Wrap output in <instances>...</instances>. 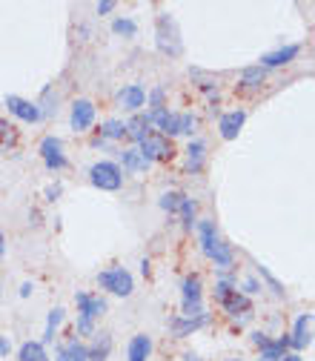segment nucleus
Instances as JSON below:
<instances>
[{"label": "nucleus", "mask_w": 315, "mask_h": 361, "mask_svg": "<svg viewBox=\"0 0 315 361\" xmlns=\"http://www.w3.org/2000/svg\"><path fill=\"white\" fill-rule=\"evenodd\" d=\"M75 301H78V332L89 335L95 330V321L106 312V301L95 298V296H86V293H78Z\"/></svg>", "instance_id": "f257e3e1"}, {"label": "nucleus", "mask_w": 315, "mask_h": 361, "mask_svg": "<svg viewBox=\"0 0 315 361\" xmlns=\"http://www.w3.org/2000/svg\"><path fill=\"white\" fill-rule=\"evenodd\" d=\"M89 181L104 192H115V189L124 186V170H120L115 161H98V163H92Z\"/></svg>", "instance_id": "f03ea898"}, {"label": "nucleus", "mask_w": 315, "mask_h": 361, "mask_svg": "<svg viewBox=\"0 0 315 361\" xmlns=\"http://www.w3.org/2000/svg\"><path fill=\"white\" fill-rule=\"evenodd\" d=\"M138 152L147 158L150 163L152 161H172V155H175V147H172V141H169L166 135H161V132H150L147 138H143L140 143H138Z\"/></svg>", "instance_id": "7ed1b4c3"}, {"label": "nucleus", "mask_w": 315, "mask_h": 361, "mask_svg": "<svg viewBox=\"0 0 315 361\" xmlns=\"http://www.w3.org/2000/svg\"><path fill=\"white\" fill-rule=\"evenodd\" d=\"M98 284L104 287V290H109V293H115V296H132V290H135V281H132V275L124 270V267H109V270H104L101 275H98Z\"/></svg>", "instance_id": "20e7f679"}, {"label": "nucleus", "mask_w": 315, "mask_h": 361, "mask_svg": "<svg viewBox=\"0 0 315 361\" xmlns=\"http://www.w3.org/2000/svg\"><path fill=\"white\" fill-rule=\"evenodd\" d=\"M201 127V120L192 115V112H169L163 127H161V135H195Z\"/></svg>", "instance_id": "39448f33"}, {"label": "nucleus", "mask_w": 315, "mask_h": 361, "mask_svg": "<svg viewBox=\"0 0 315 361\" xmlns=\"http://www.w3.org/2000/svg\"><path fill=\"white\" fill-rule=\"evenodd\" d=\"M158 46L166 55H181V38H178V26L169 15L158 17Z\"/></svg>", "instance_id": "423d86ee"}, {"label": "nucleus", "mask_w": 315, "mask_h": 361, "mask_svg": "<svg viewBox=\"0 0 315 361\" xmlns=\"http://www.w3.org/2000/svg\"><path fill=\"white\" fill-rule=\"evenodd\" d=\"M40 158L46 163V170H52V173H60L63 166H66V155H63V143L60 138H43L40 143Z\"/></svg>", "instance_id": "0eeeda50"}, {"label": "nucleus", "mask_w": 315, "mask_h": 361, "mask_svg": "<svg viewBox=\"0 0 315 361\" xmlns=\"http://www.w3.org/2000/svg\"><path fill=\"white\" fill-rule=\"evenodd\" d=\"M312 321H315L312 312H304V316H298L296 330H293V335H289V347L304 350V347L312 344Z\"/></svg>", "instance_id": "6e6552de"}, {"label": "nucleus", "mask_w": 315, "mask_h": 361, "mask_svg": "<svg viewBox=\"0 0 315 361\" xmlns=\"http://www.w3.org/2000/svg\"><path fill=\"white\" fill-rule=\"evenodd\" d=\"M244 120H247V112L244 109H232L227 115H221V120H218V129H221V138L224 141H235L241 127H244Z\"/></svg>", "instance_id": "1a4fd4ad"}, {"label": "nucleus", "mask_w": 315, "mask_h": 361, "mask_svg": "<svg viewBox=\"0 0 315 361\" xmlns=\"http://www.w3.org/2000/svg\"><path fill=\"white\" fill-rule=\"evenodd\" d=\"M6 106L12 115H17L20 120H26V124H35V120H40V109L38 104L26 101V98H17V95H9L6 98Z\"/></svg>", "instance_id": "9d476101"}, {"label": "nucleus", "mask_w": 315, "mask_h": 361, "mask_svg": "<svg viewBox=\"0 0 315 361\" xmlns=\"http://www.w3.org/2000/svg\"><path fill=\"white\" fill-rule=\"evenodd\" d=\"M92 124H95V104L92 101H75V106H72V129L86 132Z\"/></svg>", "instance_id": "9b49d317"}, {"label": "nucleus", "mask_w": 315, "mask_h": 361, "mask_svg": "<svg viewBox=\"0 0 315 361\" xmlns=\"http://www.w3.org/2000/svg\"><path fill=\"white\" fill-rule=\"evenodd\" d=\"M118 104L124 106V109H129V112H135V109H140L143 104H147V92H143L140 83H129V86L120 89Z\"/></svg>", "instance_id": "f8f14e48"}, {"label": "nucleus", "mask_w": 315, "mask_h": 361, "mask_svg": "<svg viewBox=\"0 0 315 361\" xmlns=\"http://www.w3.org/2000/svg\"><path fill=\"white\" fill-rule=\"evenodd\" d=\"M221 307L229 312V316H250L252 312V304H250V298L247 296H241L238 290H232L224 301H221Z\"/></svg>", "instance_id": "ddd939ff"}, {"label": "nucleus", "mask_w": 315, "mask_h": 361, "mask_svg": "<svg viewBox=\"0 0 315 361\" xmlns=\"http://www.w3.org/2000/svg\"><path fill=\"white\" fill-rule=\"evenodd\" d=\"M109 350H112V339L106 332H98V335H95V342H92V347H86V361H106Z\"/></svg>", "instance_id": "4468645a"}, {"label": "nucleus", "mask_w": 315, "mask_h": 361, "mask_svg": "<svg viewBox=\"0 0 315 361\" xmlns=\"http://www.w3.org/2000/svg\"><path fill=\"white\" fill-rule=\"evenodd\" d=\"M152 353V342H150V335H135V339L129 342V350H127V358L129 361H147Z\"/></svg>", "instance_id": "2eb2a0df"}, {"label": "nucleus", "mask_w": 315, "mask_h": 361, "mask_svg": "<svg viewBox=\"0 0 315 361\" xmlns=\"http://www.w3.org/2000/svg\"><path fill=\"white\" fill-rule=\"evenodd\" d=\"M17 147V127L0 118V155H9Z\"/></svg>", "instance_id": "dca6fc26"}, {"label": "nucleus", "mask_w": 315, "mask_h": 361, "mask_svg": "<svg viewBox=\"0 0 315 361\" xmlns=\"http://www.w3.org/2000/svg\"><path fill=\"white\" fill-rule=\"evenodd\" d=\"M120 163H124L127 173H147L150 170V161L143 158L138 150H124L120 152Z\"/></svg>", "instance_id": "f3484780"}, {"label": "nucleus", "mask_w": 315, "mask_h": 361, "mask_svg": "<svg viewBox=\"0 0 315 361\" xmlns=\"http://www.w3.org/2000/svg\"><path fill=\"white\" fill-rule=\"evenodd\" d=\"M286 347H289V335H284V339H278V342H266L261 347V358L258 361H281L286 355Z\"/></svg>", "instance_id": "a211bd4d"}, {"label": "nucleus", "mask_w": 315, "mask_h": 361, "mask_svg": "<svg viewBox=\"0 0 315 361\" xmlns=\"http://www.w3.org/2000/svg\"><path fill=\"white\" fill-rule=\"evenodd\" d=\"M298 52H301L298 46H284V49H278V52L264 55V58H261V66H264V69H266V66H284V63L293 61Z\"/></svg>", "instance_id": "6ab92c4d"}, {"label": "nucleus", "mask_w": 315, "mask_h": 361, "mask_svg": "<svg viewBox=\"0 0 315 361\" xmlns=\"http://www.w3.org/2000/svg\"><path fill=\"white\" fill-rule=\"evenodd\" d=\"M198 235H201V247H204V252L212 255V250L218 247V241H221V235H218L215 224H212V221H201V224H198Z\"/></svg>", "instance_id": "aec40b11"}, {"label": "nucleus", "mask_w": 315, "mask_h": 361, "mask_svg": "<svg viewBox=\"0 0 315 361\" xmlns=\"http://www.w3.org/2000/svg\"><path fill=\"white\" fill-rule=\"evenodd\" d=\"M204 155H207V143L204 141H192L186 147V166L192 173H198L204 166Z\"/></svg>", "instance_id": "412c9836"}, {"label": "nucleus", "mask_w": 315, "mask_h": 361, "mask_svg": "<svg viewBox=\"0 0 315 361\" xmlns=\"http://www.w3.org/2000/svg\"><path fill=\"white\" fill-rule=\"evenodd\" d=\"M181 290H184V304H201V278L198 275H186Z\"/></svg>", "instance_id": "4be33fe9"}, {"label": "nucleus", "mask_w": 315, "mask_h": 361, "mask_svg": "<svg viewBox=\"0 0 315 361\" xmlns=\"http://www.w3.org/2000/svg\"><path fill=\"white\" fill-rule=\"evenodd\" d=\"M207 324V316H201V319H175L172 321V332L178 335V339H184V335H189V332H195L198 327H204Z\"/></svg>", "instance_id": "5701e85b"}, {"label": "nucleus", "mask_w": 315, "mask_h": 361, "mask_svg": "<svg viewBox=\"0 0 315 361\" xmlns=\"http://www.w3.org/2000/svg\"><path fill=\"white\" fill-rule=\"evenodd\" d=\"M55 361H86V347L81 342H69L58 350V358Z\"/></svg>", "instance_id": "b1692460"}, {"label": "nucleus", "mask_w": 315, "mask_h": 361, "mask_svg": "<svg viewBox=\"0 0 315 361\" xmlns=\"http://www.w3.org/2000/svg\"><path fill=\"white\" fill-rule=\"evenodd\" d=\"M209 258L215 261V267L221 270V273H227V270L232 267V250H229V244H224V241H218V247L212 250Z\"/></svg>", "instance_id": "393cba45"}, {"label": "nucleus", "mask_w": 315, "mask_h": 361, "mask_svg": "<svg viewBox=\"0 0 315 361\" xmlns=\"http://www.w3.org/2000/svg\"><path fill=\"white\" fill-rule=\"evenodd\" d=\"M152 129H150V124H147V118L143 115H138V118H132L129 124H127V138H132L135 143H140L143 138H147Z\"/></svg>", "instance_id": "a878e982"}, {"label": "nucleus", "mask_w": 315, "mask_h": 361, "mask_svg": "<svg viewBox=\"0 0 315 361\" xmlns=\"http://www.w3.org/2000/svg\"><path fill=\"white\" fill-rule=\"evenodd\" d=\"M20 361H49V355H46V350H43V344L40 342H26L20 347Z\"/></svg>", "instance_id": "bb28decb"}, {"label": "nucleus", "mask_w": 315, "mask_h": 361, "mask_svg": "<svg viewBox=\"0 0 315 361\" xmlns=\"http://www.w3.org/2000/svg\"><path fill=\"white\" fill-rule=\"evenodd\" d=\"M266 81V69L264 66H250L241 72V86H258Z\"/></svg>", "instance_id": "cd10ccee"}, {"label": "nucleus", "mask_w": 315, "mask_h": 361, "mask_svg": "<svg viewBox=\"0 0 315 361\" xmlns=\"http://www.w3.org/2000/svg\"><path fill=\"white\" fill-rule=\"evenodd\" d=\"M127 135V124L124 120H106V124L101 127V138L104 141H118V138H124Z\"/></svg>", "instance_id": "c85d7f7f"}, {"label": "nucleus", "mask_w": 315, "mask_h": 361, "mask_svg": "<svg viewBox=\"0 0 315 361\" xmlns=\"http://www.w3.org/2000/svg\"><path fill=\"white\" fill-rule=\"evenodd\" d=\"M112 32H115V35H124V38H135L138 23H135L132 17H118V20L112 23Z\"/></svg>", "instance_id": "c756f323"}, {"label": "nucleus", "mask_w": 315, "mask_h": 361, "mask_svg": "<svg viewBox=\"0 0 315 361\" xmlns=\"http://www.w3.org/2000/svg\"><path fill=\"white\" fill-rule=\"evenodd\" d=\"M60 321H63V310L58 307V310L49 312V321H46V332H43V342H40V344H46V342H52V339H55V330H58Z\"/></svg>", "instance_id": "7c9ffc66"}, {"label": "nucleus", "mask_w": 315, "mask_h": 361, "mask_svg": "<svg viewBox=\"0 0 315 361\" xmlns=\"http://www.w3.org/2000/svg\"><path fill=\"white\" fill-rule=\"evenodd\" d=\"M195 209H198L195 201L184 195V201H181V207H178V215H181V221H184L186 227H192V218H195Z\"/></svg>", "instance_id": "2f4dec72"}, {"label": "nucleus", "mask_w": 315, "mask_h": 361, "mask_svg": "<svg viewBox=\"0 0 315 361\" xmlns=\"http://www.w3.org/2000/svg\"><path fill=\"white\" fill-rule=\"evenodd\" d=\"M181 201H184L181 192H163V195H161V207H163L166 212H178Z\"/></svg>", "instance_id": "473e14b6"}, {"label": "nucleus", "mask_w": 315, "mask_h": 361, "mask_svg": "<svg viewBox=\"0 0 315 361\" xmlns=\"http://www.w3.org/2000/svg\"><path fill=\"white\" fill-rule=\"evenodd\" d=\"M232 290H235V284H232V281H227V278H224V281H218V284H215V298H218V301H224Z\"/></svg>", "instance_id": "72a5a7b5"}, {"label": "nucleus", "mask_w": 315, "mask_h": 361, "mask_svg": "<svg viewBox=\"0 0 315 361\" xmlns=\"http://www.w3.org/2000/svg\"><path fill=\"white\" fill-rule=\"evenodd\" d=\"M258 270H261V275L266 278V284L273 287V293H275V296H284V287H281V284H278V281H275V278L270 275V270H266V267H258Z\"/></svg>", "instance_id": "f704fd0d"}, {"label": "nucleus", "mask_w": 315, "mask_h": 361, "mask_svg": "<svg viewBox=\"0 0 315 361\" xmlns=\"http://www.w3.org/2000/svg\"><path fill=\"white\" fill-rule=\"evenodd\" d=\"M163 106V89H155L152 92V109H161Z\"/></svg>", "instance_id": "c9c22d12"}, {"label": "nucleus", "mask_w": 315, "mask_h": 361, "mask_svg": "<svg viewBox=\"0 0 315 361\" xmlns=\"http://www.w3.org/2000/svg\"><path fill=\"white\" fill-rule=\"evenodd\" d=\"M258 290H261V284H258L255 278H247V281H244V293H258Z\"/></svg>", "instance_id": "e433bc0d"}, {"label": "nucleus", "mask_w": 315, "mask_h": 361, "mask_svg": "<svg viewBox=\"0 0 315 361\" xmlns=\"http://www.w3.org/2000/svg\"><path fill=\"white\" fill-rule=\"evenodd\" d=\"M112 9H115L112 0H101V3H98V15H109Z\"/></svg>", "instance_id": "4c0bfd02"}, {"label": "nucleus", "mask_w": 315, "mask_h": 361, "mask_svg": "<svg viewBox=\"0 0 315 361\" xmlns=\"http://www.w3.org/2000/svg\"><path fill=\"white\" fill-rule=\"evenodd\" d=\"M9 350H12L9 339H6V335H0V355H9Z\"/></svg>", "instance_id": "58836bf2"}, {"label": "nucleus", "mask_w": 315, "mask_h": 361, "mask_svg": "<svg viewBox=\"0 0 315 361\" xmlns=\"http://www.w3.org/2000/svg\"><path fill=\"white\" fill-rule=\"evenodd\" d=\"M252 342H255L258 347H264V344H266V342H270V339H266V335H264V332H255V335H252Z\"/></svg>", "instance_id": "ea45409f"}, {"label": "nucleus", "mask_w": 315, "mask_h": 361, "mask_svg": "<svg viewBox=\"0 0 315 361\" xmlns=\"http://www.w3.org/2000/svg\"><path fill=\"white\" fill-rule=\"evenodd\" d=\"M281 361H301V355H298V353H286Z\"/></svg>", "instance_id": "a19ab883"}, {"label": "nucleus", "mask_w": 315, "mask_h": 361, "mask_svg": "<svg viewBox=\"0 0 315 361\" xmlns=\"http://www.w3.org/2000/svg\"><path fill=\"white\" fill-rule=\"evenodd\" d=\"M3 241H6V238H3V232H0V258H3V247H6Z\"/></svg>", "instance_id": "79ce46f5"}, {"label": "nucleus", "mask_w": 315, "mask_h": 361, "mask_svg": "<svg viewBox=\"0 0 315 361\" xmlns=\"http://www.w3.org/2000/svg\"><path fill=\"white\" fill-rule=\"evenodd\" d=\"M184 358H186V361H201L198 355H192V353H189V355H184Z\"/></svg>", "instance_id": "37998d69"}, {"label": "nucleus", "mask_w": 315, "mask_h": 361, "mask_svg": "<svg viewBox=\"0 0 315 361\" xmlns=\"http://www.w3.org/2000/svg\"><path fill=\"white\" fill-rule=\"evenodd\" d=\"M232 361H241V358H232Z\"/></svg>", "instance_id": "c03bdc74"}]
</instances>
